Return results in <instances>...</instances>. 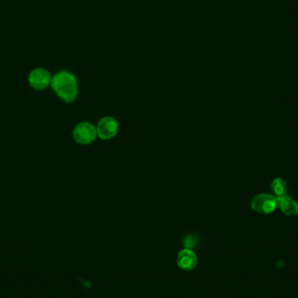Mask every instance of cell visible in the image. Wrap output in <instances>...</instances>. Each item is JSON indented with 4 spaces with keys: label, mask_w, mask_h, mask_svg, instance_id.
Segmentation results:
<instances>
[{
    "label": "cell",
    "mask_w": 298,
    "mask_h": 298,
    "mask_svg": "<svg viewBox=\"0 0 298 298\" xmlns=\"http://www.w3.org/2000/svg\"><path fill=\"white\" fill-rule=\"evenodd\" d=\"M52 87L57 96L65 102H73L79 93V86L76 77L67 71L56 73L52 79Z\"/></svg>",
    "instance_id": "1"
},
{
    "label": "cell",
    "mask_w": 298,
    "mask_h": 298,
    "mask_svg": "<svg viewBox=\"0 0 298 298\" xmlns=\"http://www.w3.org/2000/svg\"><path fill=\"white\" fill-rule=\"evenodd\" d=\"M73 137L74 140L80 145L91 144L98 137L96 126L87 121L78 123L73 129Z\"/></svg>",
    "instance_id": "2"
},
{
    "label": "cell",
    "mask_w": 298,
    "mask_h": 298,
    "mask_svg": "<svg viewBox=\"0 0 298 298\" xmlns=\"http://www.w3.org/2000/svg\"><path fill=\"white\" fill-rule=\"evenodd\" d=\"M250 206L255 212L268 215L276 208V197L269 194H260L252 199Z\"/></svg>",
    "instance_id": "3"
},
{
    "label": "cell",
    "mask_w": 298,
    "mask_h": 298,
    "mask_svg": "<svg viewBox=\"0 0 298 298\" xmlns=\"http://www.w3.org/2000/svg\"><path fill=\"white\" fill-rule=\"evenodd\" d=\"M96 130L99 139L107 140L115 137L119 130V124L115 118L106 116L98 122Z\"/></svg>",
    "instance_id": "4"
},
{
    "label": "cell",
    "mask_w": 298,
    "mask_h": 298,
    "mask_svg": "<svg viewBox=\"0 0 298 298\" xmlns=\"http://www.w3.org/2000/svg\"><path fill=\"white\" fill-rule=\"evenodd\" d=\"M52 79L53 78L47 70L36 68L29 73L28 82L34 89L44 90L51 85Z\"/></svg>",
    "instance_id": "5"
},
{
    "label": "cell",
    "mask_w": 298,
    "mask_h": 298,
    "mask_svg": "<svg viewBox=\"0 0 298 298\" xmlns=\"http://www.w3.org/2000/svg\"><path fill=\"white\" fill-rule=\"evenodd\" d=\"M198 262V259L195 252L192 251L190 248H184L179 252L177 255V264L180 268L186 270L191 271L196 268Z\"/></svg>",
    "instance_id": "6"
},
{
    "label": "cell",
    "mask_w": 298,
    "mask_h": 298,
    "mask_svg": "<svg viewBox=\"0 0 298 298\" xmlns=\"http://www.w3.org/2000/svg\"><path fill=\"white\" fill-rule=\"evenodd\" d=\"M276 207L288 216L298 215V203L287 196L276 197Z\"/></svg>",
    "instance_id": "7"
},
{
    "label": "cell",
    "mask_w": 298,
    "mask_h": 298,
    "mask_svg": "<svg viewBox=\"0 0 298 298\" xmlns=\"http://www.w3.org/2000/svg\"><path fill=\"white\" fill-rule=\"evenodd\" d=\"M270 189L277 197L285 196L286 191H287V183L284 180L281 179V178H275L272 182Z\"/></svg>",
    "instance_id": "8"
}]
</instances>
